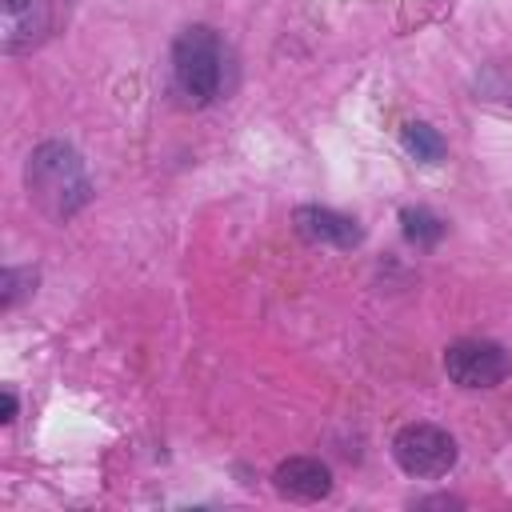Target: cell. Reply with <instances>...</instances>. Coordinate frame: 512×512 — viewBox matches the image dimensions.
I'll use <instances>...</instances> for the list:
<instances>
[{"instance_id": "obj_1", "label": "cell", "mask_w": 512, "mask_h": 512, "mask_svg": "<svg viewBox=\"0 0 512 512\" xmlns=\"http://www.w3.org/2000/svg\"><path fill=\"white\" fill-rule=\"evenodd\" d=\"M24 184H28V196L52 220H68L92 200V180L84 172V160L76 156V148L60 144V140H44L28 156Z\"/></svg>"}, {"instance_id": "obj_2", "label": "cell", "mask_w": 512, "mask_h": 512, "mask_svg": "<svg viewBox=\"0 0 512 512\" xmlns=\"http://www.w3.org/2000/svg\"><path fill=\"white\" fill-rule=\"evenodd\" d=\"M172 80L184 100L212 104L224 84V44L208 24H188L172 44Z\"/></svg>"}, {"instance_id": "obj_3", "label": "cell", "mask_w": 512, "mask_h": 512, "mask_svg": "<svg viewBox=\"0 0 512 512\" xmlns=\"http://www.w3.org/2000/svg\"><path fill=\"white\" fill-rule=\"evenodd\" d=\"M392 460L400 464L404 476L432 480V476L452 472V464H456V440L444 428H436V424H408L392 440Z\"/></svg>"}, {"instance_id": "obj_4", "label": "cell", "mask_w": 512, "mask_h": 512, "mask_svg": "<svg viewBox=\"0 0 512 512\" xmlns=\"http://www.w3.org/2000/svg\"><path fill=\"white\" fill-rule=\"evenodd\" d=\"M444 372L460 388H496L508 372L512 360L496 340H456L444 348Z\"/></svg>"}, {"instance_id": "obj_5", "label": "cell", "mask_w": 512, "mask_h": 512, "mask_svg": "<svg viewBox=\"0 0 512 512\" xmlns=\"http://www.w3.org/2000/svg\"><path fill=\"white\" fill-rule=\"evenodd\" d=\"M272 484H276L280 496L312 504V500H324V496L332 492V472H328V464L316 460V456H288V460L276 464Z\"/></svg>"}, {"instance_id": "obj_6", "label": "cell", "mask_w": 512, "mask_h": 512, "mask_svg": "<svg viewBox=\"0 0 512 512\" xmlns=\"http://www.w3.org/2000/svg\"><path fill=\"white\" fill-rule=\"evenodd\" d=\"M296 232L312 244H332V248H356L364 240L360 224L344 212H332V208H320V204H300L296 208Z\"/></svg>"}, {"instance_id": "obj_7", "label": "cell", "mask_w": 512, "mask_h": 512, "mask_svg": "<svg viewBox=\"0 0 512 512\" xmlns=\"http://www.w3.org/2000/svg\"><path fill=\"white\" fill-rule=\"evenodd\" d=\"M48 28L44 0H0V44L4 52L32 48Z\"/></svg>"}, {"instance_id": "obj_8", "label": "cell", "mask_w": 512, "mask_h": 512, "mask_svg": "<svg viewBox=\"0 0 512 512\" xmlns=\"http://www.w3.org/2000/svg\"><path fill=\"white\" fill-rule=\"evenodd\" d=\"M400 144H404V152H408L412 160H420V164H440V160L448 156L444 136H440L432 124H424V120H408V124L400 128Z\"/></svg>"}, {"instance_id": "obj_9", "label": "cell", "mask_w": 512, "mask_h": 512, "mask_svg": "<svg viewBox=\"0 0 512 512\" xmlns=\"http://www.w3.org/2000/svg\"><path fill=\"white\" fill-rule=\"evenodd\" d=\"M400 228H404L408 244H416V248H432L444 236V220L436 212H428V208H404L400 212Z\"/></svg>"}, {"instance_id": "obj_10", "label": "cell", "mask_w": 512, "mask_h": 512, "mask_svg": "<svg viewBox=\"0 0 512 512\" xmlns=\"http://www.w3.org/2000/svg\"><path fill=\"white\" fill-rule=\"evenodd\" d=\"M36 272L32 268H4L0 276V308H16L24 296H32Z\"/></svg>"}, {"instance_id": "obj_11", "label": "cell", "mask_w": 512, "mask_h": 512, "mask_svg": "<svg viewBox=\"0 0 512 512\" xmlns=\"http://www.w3.org/2000/svg\"><path fill=\"white\" fill-rule=\"evenodd\" d=\"M0 420H4V424L16 420V392H12V388H4V416H0Z\"/></svg>"}]
</instances>
